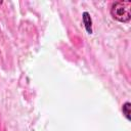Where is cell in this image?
Listing matches in <instances>:
<instances>
[{"mask_svg":"<svg viewBox=\"0 0 131 131\" xmlns=\"http://www.w3.org/2000/svg\"><path fill=\"white\" fill-rule=\"evenodd\" d=\"M83 23L85 25L86 31L89 34H91L92 33V20H91V17H90L88 12H84L83 13Z\"/></svg>","mask_w":131,"mask_h":131,"instance_id":"obj_2","label":"cell"},{"mask_svg":"<svg viewBox=\"0 0 131 131\" xmlns=\"http://www.w3.org/2000/svg\"><path fill=\"white\" fill-rule=\"evenodd\" d=\"M112 16L121 23H127L131 18V2L118 1L115 2L111 8Z\"/></svg>","mask_w":131,"mask_h":131,"instance_id":"obj_1","label":"cell"},{"mask_svg":"<svg viewBox=\"0 0 131 131\" xmlns=\"http://www.w3.org/2000/svg\"><path fill=\"white\" fill-rule=\"evenodd\" d=\"M130 102H125L123 104V107H122V111H123V114L125 115V117L127 118V120H130Z\"/></svg>","mask_w":131,"mask_h":131,"instance_id":"obj_3","label":"cell"}]
</instances>
